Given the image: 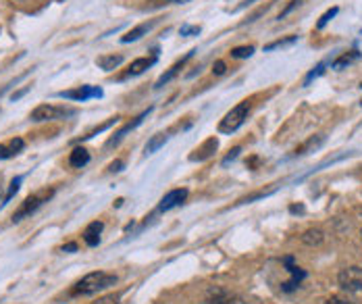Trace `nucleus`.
I'll list each match as a JSON object with an SVG mask.
<instances>
[{
    "instance_id": "nucleus-1",
    "label": "nucleus",
    "mask_w": 362,
    "mask_h": 304,
    "mask_svg": "<svg viewBox=\"0 0 362 304\" xmlns=\"http://www.w3.org/2000/svg\"><path fill=\"white\" fill-rule=\"evenodd\" d=\"M117 284V278L115 275H109L104 271H94V273H88L86 278H81L75 288H73V294H96L100 290H107L111 286Z\"/></svg>"
},
{
    "instance_id": "nucleus-2",
    "label": "nucleus",
    "mask_w": 362,
    "mask_h": 304,
    "mask_svg": "<svg viewBox=\"0 0 362 304\" xmlns=\"http://www.w3.org/2000/svg\"><path fill=\"white\" fill-rule=\"evenodd\" d=\"M248 113H250V102H248V100L239 102L237 106H233V109L223 117V121L219 123V131H221V134H233L235 129H239V127L246 123Z\"/></svg>"
},
{
    "instance_id": "nucleus-3",
    "label": "nucleus",
    "mask_w": 362,
    "mask_h": 304,
    "mask_svg": "<svg viewBox=\"0 0 362 304\" xmlns=\"http://www.w3.org/2000/svg\"><path fill=\"white\" fill-rule=\"evenodd\" d=\"M73 115L71 109H63V106H52V104H40L38 109L31 111V121H52V119H65Z\"/></svg>"
},
{
    "instance_id": "nucleus-4",
    "label": "nucleus",
    "mask_w": 362,
    "mask_h": 304,
    "mask_svg": "<svg viewBox=\"0 0 362 304\" xmlns=\"http://www.w3.org/2000/svg\"><path fill=\"white\" fill-rule=\"evenodd\" d=\"M52 196V190H48V192H40V194H33V196H29V198H25V202L19 207V211L13 215V221H21L23 217H27V215H31V213H36L48 198Z\"/></svg>"
},
{
    "instance_id": "nucleus-5",
    "label": "nucleus",
    "mask_w": 362,
    "mask_h": 304,
    "mask_svg": "<svg viewBox=\"0 0 362 304\" xmlns=\"http://www.w3.org/2000/svg\"><path fill=\"white\" fill-rule=\"evenodd\" d=\"M338 282L346 292H362V267L342 269Z\"/></svg>"
},
{
    "instance_id": "nucleus-6",
    "label": "nucleus",
    "mask_w": 362,
    "mask_h": 304,
    "mask_svg": "<svg viewBox=\"0 0 362 304\" xmlns=\"http://www.w3.org/2000/svg\"><path fill=\"white\" fill-rule=\"evenodd\" d=\"M58 96H61V98H69V100H79V102H84V100H88V98H92V96L100 98V96H102V90H100V88H92V86H81V88H77V90L61 92Z\"/></svg>"
},
{
    "instance_id": "nucleus-7",
    "label": "nucleus",
    "mask_w": 362,
    "mask_h": 304,
    "mask_svg": "<svg viewBox=\"0 0 362 304\" xmlns=\"http://www.w3.org/2000/svg\"><path fill=\"white\" fill-rule=\"evenodd\" d=\"M150 111H152V109L144 111V113H142L140 117H136L134 121L125 123V125H123V127H121V129H119V131H117V134H115V136L111 138V140H109V144H107V146H115V144H119V142H121V140L125 138V134H129L132 129H136V127H138V125H140V123H142V121H144V119L148 117V115H150Z\"/></svg>"
},
{
    "instance_id": "nucleus-8",
    "label": "nucleus",
    "mask_w": 362,
    "mask_h": 304,
    "mask_svg": "<svg viewBox=\"0 0 362 304\" xmlns=\"http://www.w3.org/2000/svg\"><path fill=\"white\" fill-rule=\"evenodd\" d=\"M155 61H157V56H150V58H136L132 65H129V69L119 77V79H127V77H136V75H142L148 67H152L155 65Z\"/></svg>"
},
{
    "instance_id": "nucleus-9",
    "label": "nucleus",
    "mask_w": 362,
    "mask_h": 304,
    "mask_svg": "<svg viewBox=\"0 0 362 304\" xmlns=\"http://www.w3.org/2000/svg\"><path fill=\"white\" fill-rule=\"evenodd\" d=\"M185 198H187V190H173V192H169L163 200H161V211H171V209H175V207H180L185 202Z\"/></svg>"
},
{
    "instance_id": "nucleus-10",
    "label": "nucleus",
    "mask_w": 362,
    "mask_h": 304,
    "mask_svg": "<svg viewBox=\"0 0 362 304\" xmlns=\"http://www.w3.org/2000/svg\"><path fill=\"white\" fill-rule=\"evenodd\" d=\"M208 304H246L239 296L227 292V290H212L208 294Z\"/></svg>"
},
{
    "instance_id": "nucleus-11",
    "label": "nucleus",
    "mask_w": 362,
    "mask_h": 304,
    "mask_svg": "<svg viewBox=\"0 0 362 304\" xmlns=\"http://www.w3.org/2000/svg\"><path fill=\"white\" fill-rule=\"evenodd\" d=\"M217 146H219L217 138H210V140H206L200 148H196L194 154H191L189 159H191V161H206L208 157H212V152L217 150Z\"/></svg>"
},
{
    "instance_id": "nucleus-12",
    "label": "nucleus",
    "mask_w": 362,
    "mask_h": 304,
    "mask_svg": "<svg viewBox=\"0 0 362 304\" xmlns=\"http://www.w3.org/2000/svg\"><path fill=\"white\" fill-rule=\"evenodd\" d=\"M356 61H361V50H350V52L340 54V56L331 63V67H333L336 71H342V69L350 67V65L356 63Z\"/></svg>"
},
{
    "instance_id": "nucleus-13",
    "label": "nucleus",
    "mask_w": 362,
    "mask_h": 304,
    "mask_svg": "<svg viewBox=\"0 0 362 304\" xmlns=\"http://www.w3.org/2000/svg\"><path fill=\"white\" fill-rule=\"evenodd\" d=\"M100 234H102V223H100V221L90 223V225L84 230V240H86V244H88V246H98Z\"/></svg>"
},
{
    "instance_id": "nucleus-14",
    "label": "nucleus",
    "mask_w": 362,
    "mask_h": 304,
    "mask_svg": "<svg viewBox=\"0 0 362 304\" xmlns=\"http://www.w3.org/2000/svg\"><path fill=\"white\" fill-rule=\"evenodd\" d=\"M191 54H194V50H191V52H187V54H185V56H183L181 61H178V63H175V65H173V67H171V69H169L167 73H165V75H161V79L157 81V86H155V88H163L165 83H169V81H171V79H173V77H175L178 73H180L181 67L185 65V61H187V58H189Z\"/></svg>"
},
{
    "instance_id": "nucleus-15",
    "label": "nucleus",
    "mask_w": 362,
    "mask_h": 304,
    "mask_svg": "<svg viewBox=\"0 0 362 304\" xmlns=\"http://www.w3.org/2000/svg\"><path fill=\"white\" fill-rule=\"evenodd\" d=\"M23 140L21 138H15V140H10L8 144H0V159H10V157H15V154H19L21 150H23Z\"/></svg>"
},
{
    "instance_id": "nucleus-16",
    "label": "nucleus",
    "mask_w": 362,
    "mask_h": 304,
    "mask_svg": "<svg viewBox=\"0 0 362 304\" xmlns=\"http://www.w3.org/2000/svg\"><path fill=\"white\" fill-rule=\"evenodd\" d=\"M155 23H157V21H150V23H142V25L134 27L132 31H127V33H125V35H123L121 40H123L125 44H127V42H136V40H140V38H142L144 33H148V31H150V27H152Z\"/></svg>"
},
{
    "instance_id": "nucleus-17",
    "label": "nucleus",
    "mask_w": 362,
    "mask_h": 304,
    "mask_svg": "<svg viewBox=\"0 0 362 304\" xmlns=\"http://www.w3.org/2000/svg\"><path fill=\"white\" fill-rule=\"evenodd\" d=\"M90 163V154H88V150L86 148H75L73 152H71V157H69V165L71 167H86Z\"/></svg>"
},
{
    "instance_id": "nucleus-18",
    "label": "nucleus",
    "mask_w": 362,
    "mask_h": 304,
    "mask_svg": "<svg viewBox=\"0 0 362 304\" xmlns=\"http://www.w3.org/2000/svg\"><path fill=\"white\" fill-rule=\"evenodd\" d=\"M165 142H167V134H157V136H152V138L148 140V144H146V154H155L161 146H165Z\"/></svg>"
},
{
    "instance_id": "nucleus-19",
    "label": "nucleus",
    "mask_w": 362,
    "mask_h": 304,
    "mask_svg": "<svg viewBox=\"0 0 362 304\" xmlns=\"http://www.w3.org/2000/svg\"><path fill=\"white\" fill-rule=\"evenodd\" d=\"M323 136H319V138H313V140H308L304 146H300L298 150H296V157H304V154H308L310 150H315V148H319L321 144H323Z\"/></svg>"
},
{
    "instance_id": "nucleus-20",
    "label": "nucleus",
    "mask_w": 362,
    "mask_h": 304,
    "mask_svg": "<svg viewBox=\"0 0 362 304\" xmlns=\"http://www.w3.org/2000/svg\"><path fill=\"white\" fill-rule=\"evenodd\" d=\"M121 61H123V56H119V54L115 56V54H113V56H102V58H98V65H100L104 71H111V69H115L117 65H121Z\"/></svg>"
},
{
    "instance_id": "nucleus-21",
    "label": "nucleus",
    "mask_w": 362,
    "mask_h": 304,
    "mask_svg": "<svg viewBox=\"0 0 362 304\" xmlns=\"http://www.w3.org/2000/svg\"><path fill=\"white\" fill-rule=\"evenodd\" d=\"M294 42H298V35H290V38H285V40H275V42L267 44V46H265V50H267V52H271V50H275V48L290 46V44H294Z\"/></svg>"
},
{
    "instance_id": "nucleus-22",
    "label": "nucleus",
    "mask_w": 362,
    "mask_h": 304,
    "mask_svg": "<svg viewBox=\"0 0 362 304\" xmlns=\"http://www.w3.org/2000/svg\"><path fill=\"white\" fill-rule=\"evenodd\" d=\"M252 54H254V46H237V48L231 50V56L233 58H248Z\"/></svg>"
},
{
    "instance_id": "nucleus-23",
    "label": "nucleus",
    "mask_w": 362,
    "mask_h": 304,
    "mask_svg": "<svg viewBox=\"0 0 362 304\" xmlns=\"http://www.w3.org/2000/svg\"><path fill=\"white\" fill-rule=\"evenodd\" d=\"M325 67H327V63H319V65H317V67H315V69H313V71H310V73L306 75V79H304V86H310V81H313V79H317L319 75H323Z\"/></svg>"
},
{
    "instance_id": "nucleus-24",
    "label": "nucleus",
    "mask_w": 362,
    "mask_h": 304,
    "mask_svg": "<svg viewBox=\"0 0 362 304\" xmlns=\"http://www.w3.org/2000/svg\"><path fill=\"white\" fill-rule=\"evenodd\" d=\"M21 182H23V177H15L13 182H10V188H8V194L4 196V202L2 205H6V202H10V198L19 192V188H21Z\"/></svg>"
},
{
    "instance_id": "nucleus-25",
    "label": "nucleus",
    "mask_w": 362,
    "mask_h": 304,
    "mask_svg": "<svg viewBox=\"0 0 362 304\" xmlns=\"http://www.w3.org/2000/svg\"><path fill=\"white\" fill-rule=\"evenodd\" d=\"M338 13H340V8H338V6L329 8V10H327V13H325V15H323V17L319 19L317 27H319V29H323V27H325V25H327V23H329V21H331V19H333V17L338 15Z\"/></svg>"
},
{
    "instance_id": "nucleus-26",
    "label": "nucleus",
    "mask_w": 362,
    "mask_h": 304,
    "mask_svg": "<svg viewBox=\"0 0 362 304\" xmlns=\"http://www.w3.org/2000/svg\"><path fill=\"white\" fill-rule=\"evenodd\" d=\"M181 35H198L200 33V27L198 25H183L180 29Z\"/></svg>"
},
{
    "instance_id": "nucleus-27",
    "label": "nucleus",
    "mask_w": 362,
    "mask_h": 304,
    "mask_svg": "<svg viewBox=\"0 0 362 304\" xmlns=\"http://www.w3.org/2000/svg\"><path fill=\"white\" fill-rule=\"evenodd\" d=\"M239 152H242V148H239V146H237V148H233V150H231V152H229V154H227V157L223 159V165L227 167V165H229L231 161H235V159H237V154H239Z\"/></svg>"
},
{
    "instance_id": "nucleus-28",
    "label": "nucleus",
    "mask_w": 362,
    "mask_h": 304,
    "mask_svg": "<svg viewBox=\"0 0 362 304\" xmlns=\"http://www.w3.org/2000/svg\"><path fill=\"white\" fill-rule=\"evenodd\" d=\"M325 304H356V303H352V301L346 298V296H331Z\"/></svg>"
},
{
    "instance_id": "nucleus-29",
    "label": "nucleus",
    "mask_w": 362,
    "mask_h": 304,
    "mask_svg": "<svg viewBox=\"0 0 362 304\" xmlns=\"http://www.w3.org/2000/svg\"><path fill=\"white\" fill-rule=\"evenodd\" d=\"M225 69H227V67H225V63H223V61H217V63L212 65V73H214V75H223V73H225Z\"/></svg>"
},
{
    "instance_id": "nucleus-30",
    "label": "nucleus",
    "mask_w": 362,
    "mask_h": 304,
    "mask_svg": "<svg viewBox=\"0 0 362 304\" xmlns=\"http://www.w3.org/2000/svg\"><path fill=\"white\" fill-rule=\"evenodd\" d=\"M92 304H119V296H104V298H98Z\"/></svg>"
},
{
    "instance_id": "nucleus-31",
    "label": "nucleus",
    "mask_w": 362,
    "mask_h": 304,
    "mask_svg": "<svg viewBox=\"0 0 362 304\" xmlns=\"http://www.w3.org/2000/svg\"><path fill=\"white\" fill-rule=\"evenodd\" d=\"M298 4H300V0H292V4H290V6H288V8H285V10H283L281 15H279V19H283V17H285L288 13H292V10H294V8L298 6Z\"/></svg>"
},
{
    "instance_id": "nucleus-32",
    "label": "nucleus",
    "mask_w": 362,
    "mask_h": 304,
    "mask_svg": "<svg viewBox=\"0 0 362 304\" xmlns=\"http://www.w3.org/2000/svg\"><path fill=\"white\" fill-rule=\"evenodd\" d=\"M121 167H123V163H121V161H115V163L109 167V171H111V173H115V171H121Z\"/></svg>"
},
{
    "instance_id": "nucleus-33",
    "label": "nucleus",
    "mask_w": 362,
    "mask_h": 304,
    "mask_svg": "<svg viewBox=\"0 0 362 304\" xmlns=\"http://www.w3.org/2000/svg\"><path fill=\"white\" fill-rule=\"evenodd\" d=\"M63 250H67V253H73V250H77V246H75V244H67V246H65Z\"/></svg>"
},
{
    "instance_id": "nucleus-34",
    "label": "nucleus",
    "mask_w": 362,
    "mask_h": 304,
    "mask_svg": "<svg viewBox=\"0 0 362 304\" xmlns=\"http://www.w3.org/2000/svg\"><path fill=\"white\" fill-rule=\"evenodd\" d=\"M252 2H256V0H246V2H244V4H242V6H239V8H244V6H246V4H252Z\"/></svg>"
},
{
    "instance_id": "nucleus-35",
    "label": "nucleus",
    "mask_w": 362,
    "mask_h": 304,
    "mask_svg": "<svg viewBox=\"0 0 362 304\" xmlns=\"http://www.w3.org/2000/svg\"><path fill=\"white\" fill-rule=\"evenodd\" d=\"M171 2H187V0H171Z\"/></svg>"
},
{
    "instance_id": "nucleus-36",
    "label": "nucleus",
    "mask_w": 362,
    "mask_h": 304,
    "mask_svg": "<svg viewBox=\"0 0 362 304\" xmlns=\"http://www.w3.org/2000/svg\"><path fill=\"white\" fill-rule=\"evenodd\" d=\"M361 104H362V100H361Z\"/></svg>"
}]
</instances>
